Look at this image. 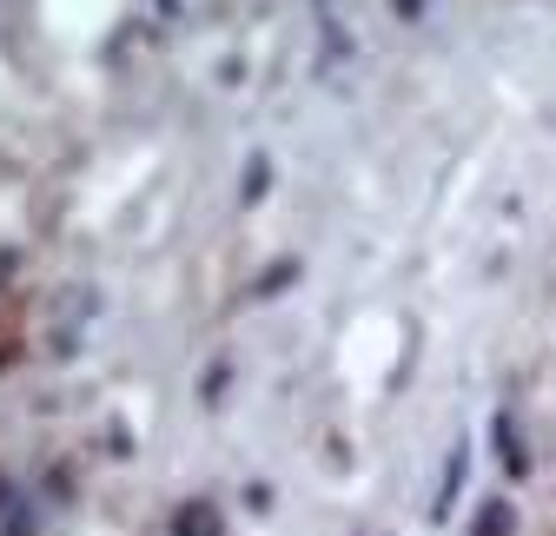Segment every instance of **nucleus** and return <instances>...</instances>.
Here are the masks:
<instances>
[{"instance_id": "obj_2", "label": "nucleus", "mask_w": 556, "mask_h": 536, "mask_svg": "<svg viewBox=\"0 0 556 536\" xmlns=\"http://www.w3.org/2000/svg\"><path fill=\"white\" fill-rule=\"evenodd\" d=\"M8 503H14V490H8V477H0V516H8Z\"/></svg>"}, {"instance_id": "obj_1", "label": "nucleus", "mask_w": 556, "mask_h": 536, "mask_svg": "<svg viewBox=\"0 0 556 536\" xmlns=\"http://www.w3.org/2000/svg\"><path fill=\"white\" fill-rule=\"evenodd\" d=\"M179 536H219L213 510H186V516H179Z\"/></svg>"}]
</instances>
